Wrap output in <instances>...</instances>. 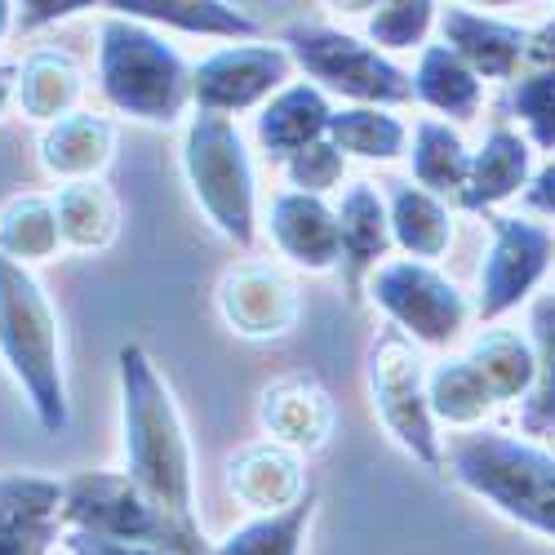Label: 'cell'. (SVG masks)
<instances>
[{"instance_id": "1", "label": "cell", "mask_w": 555, "mask_h": 555, "mask_svg": "<svg viewBox=\"0 0 555 555\" xmlns=\"http://www.w3.org/2000/svg\"><path fill=\"white\" fill-rule=\"evenodd\" d=\"M120 374V436H125V476L152 493L165 512L196 525V462L182 413L160 378L152 356L129 343L116 356Z\"/></svg>"}, {"instance_id": "2", "label": "cell", "mask_w": 555, "mask_h": 555, "mask_svg": "<svg viewBox=\"0 0 555 555\" xmlns=\"http://www.w3.org/2000/svg\"><path fill=\"white\" fill-rule=\"evenodd\" d=\"M0 360L27 396V409L44 431H63L72 418L63 378L59 315L36 285V275L0 254Z\"/></svg>"}, {"instance_id": "3", "label": "cell", "mask_w": 555, "mask_h": 555, "mask_svg": "<svg viewBox=\"0 0 555 555\" xmlns=\"http://www.w3.org/2000/svg\"><path fill=\"white\" fill-rule=\"evenodd\" d=\"M444 467L493 512L555 542V453L520 436L476 427L449 440Z\"/></svg>"}, {"instance_id": "4", "label": "cell", "mask_w": 555, "mask_h": 555, "mask_svg": "<svg viewBox=\"0 0 555 555\" xmlns=\"http://www.w3.org/2000/svg\"><path fill=\"white\" fill-rule=\"evenodd\" d=\"M196 67L138 18L107 14L99 23V89L103 99L143 125H173L192 103Z\"/></svg>"}, {"instance_id": "5", "label": "cell", "mask_w": 555, "mask_h": 555, "mask_svg": "<svg viewBox=\"0 0 555 555\" xmlns=\"http://www.w3.org/2000/svg\"><path fill=\"white\" fill-rule=\"evenodd\" d=\"M182 173H188V188L218 236H227L236 249H254L258 182L236 120L196 112L188 120V133H182Z\"/></svg>"}, {"instance_id": "6", "label": "cell", "mask_w": 555, "mask_h": 555, "mask_svg": "<svg viewBox=\"0 0 555 555\" xmlns=\"http://www.w3.org/2000/svg\"><path fill=\"white\" fill-rule=\"evenodd\" d=\"M63 529L99 533L116 542H143L169 555H214L201 525L178 520L173 512L138 489L125 472H80L67 480Z\"/></svg>"}, {"instance_id": "7", "label": "cell", "mask_w": 555, "mask_h": 555, "mask_svg": "<svg viewBox=\"0 0 555 555\" xmlns=\"http://www.w3.org/2000/svg\"><path fill=\"white\" fill-rule=\"evenodd\" d=\"M285 50L294 67H302L315 89L338 99H351V107H400L413 103V72L396 67L383 50L369 40L325 27V23H294L285 31Z\"/></svg>"}, {"instance_id": "8", "label": "cell", "mask_w": 555, "mask_h": 555, "mask_svg": "<svg viewBox=\"0 0 555 555\" xmlns=\"http://www.w3.org/2000/svg\"><path fill=\"white\" fill-rule=\"evenodd\" d=\"M369 391H374V409L391 440L418 457L427 472L444 467V444L436 431V413L427 400V369L418 356V343L404 338L400 330H383V338L369 351Z\"/></svg>"}, {"instance_id": "9", "label": "cell", "mask_w": 555, "mask_h": 555, "mask_svg": "<svg viewBox=\"0 0 555 555\" xmlns=\"http://www.w3.org/2000/svg\"><path fill=\"white\" fill-rule=\"evenodd\" d=\"M369 298L387 311L391 330L413 338L418 347H453L472 320L462 289L431 262L391 258L369 275Z\"/></svg>"}, {"instance_id": "10", "label": "cell", "mask_w": 555, "mask_h": 555, "mask_svg": "<svg viewBox=\"0 0 555 555\" xmlns=\"http://www.w3.org/2000/svg\"><path fill=\"white\" fill-rule=\"evenodd\" d=\"M294 85V59L285 44H222L196 63L192 103L209 116H241L267 107L281 89Z\"/></svg>"}, {"instance_id": "11", "label": "cell", "mask_w": 555, "mask_h": 555, "mask_svg": "<svg viewBox=\"0 0 555 555\" xmlns=\"http://www.w3.org/2000/svg\"><path fill=\"white\" fill-rule=\"evenodd\" d=\"M489 227H493V241L480 267V298H476L480 320H498L506 311H516L555 262V236L542 222L498 214L489 218Z\"/></svg>"}, {"instance_id": "12", "label": "cell", "mask_w": 555, "mask_h": 555, "mask_svg": "<svg viewBox=\"0 0 555 555\" xmlns=\"http://www.w3.org/2000/svg\"><path fill=\"white\" fill-rule=\"evenodd\" d=\"M67 485L50 476H0V555H50L63 542Z\"/></svg>"}, {"instance_id": "13", "label": "cell", "mask_w": 555, "mask_h": 555, "mask_svg": "<svg viewBox=\"0 0 555 555\" xmlns=\"http://www.w3.org/2000/svg\"><path fill=\"white\" fill-rule=\"evenodd\" d=\"M218 311L241 338H281L298 320V294L275 267L245 262L222 275Z\"/></svg>"}, {"instance_id": "14", "label": "cell", "mask_w": 555, "mask_h": 555, "mask_svg": "<svg viewBox=\"0 0 555 555\" xmlns=\"http://www.w3.org/2000/svg\"><path fill=\"white\" fill-rule=\"evenodd\" d=\"M267 231L281 258H289L298 271H334L343 262V236H338V209L320 196L281 192L271 201Z\"/></svg>"}, {"instance_id": "15", "label": "cell", "mask_w": 555, "mask_h": 555, "mask_svg": "<svg viewBox=\"0 0 555 555\" xmlns=\"http://www.w3.org/2000/svg\"><path fill=\"white\" fill-rule=\"evenodd\" d=\"M330 120H334V103L325 89H315L311 80H294L289 89H281L254 120V138L267 160L289 165L298 152L325 143L330 138Z\"/></svg>"}, {"instance_id": "16", "label": "cell", "mask_w": 555, "mask_h": 555, "mask_svg": "<svg viewBox=\"0 0 555 555\" xmlns=\"http://www.w3.org/2000/svg\"><path fill=\"white\" fill-rule=\"evenodd\" d=\"M440 36L480 80H516L520 63L529 59V31L525 27L457 10V5L440 14Z\"/></svg>"}, {"instance_id": "17", "label": "cell", "mask_w": 555, "mask_h": 555, "mask_svg": "<svg viewBox=\"0 0 555 555\" xmlns=\"http://www.w3.org/2000/svg\"><path fill=\"white\" fill-rule=\"evenodd\" d=\"M227 485L245 506H254L258 516H271V512H285V506L302 502L311 493L307 476H302V457L298 449L289 444H249L245 453L231 457L227 467Z\"/></svg>"}, {"instance_id": "18", "label": "cell", "mask_w": 555, "mask_h": 555, "mask_svg": "<svg viewBox=\"0 0 555 555\" xmlns=\"http://www.w3.org/2000/svg\"><path fill=\"white\" fill-rule=\"evenodd\" d=\"M116 152V125L94 112H72L40 133V165L59 182H94Z\"/></svg>"}, {"instance_id": "19", "label": "cell", "mask_w": 555, "mask_h": 555, "mask_svg": "<svg viewBox=\"0 0 555 555\" xmlns=\"http://www.w3.org/2000/svg\"><path fill=\"white\" fill-rule=\"evenodd\" d=\"M529 182H533V143L520 138L516 129L498 125L480 143V152H472V178L457 201H462V209L485 214L502 201L520 196Z\"/></svg>"}, {"instance_id": "20", "label": "cell", "mask_w": 555, "mask_h": 555, "mask_svg": "<svg viewBox=\"0 0 555 555\" xmlns=\"http://www.w3.org/2000/svg\"><path fill=\"white\" fill-rule=\"evenodd\" d=\"M338 236H343V262L351 271V285H360V275H374L387 258L391 241V218H387V196L374 182H351L338 205Z\"/></svg>"}, {"instance_id": "21", "label": "cell", "mask_w": 555, "mask_h": 555, "mask_svg": "<svg viewBox=\"0 0 555 555\" xmlns=\"http://www.w3.org/2000/svg\"><path fill=\"white\" fill-rule=\"evenodd\" d=\"M387 218H391V241L413 262H436L453 241V218L449 205L418 182H387Z\"/></svg>"}, {"instance_id": "22", "label": "cell", "mask_w": 555, "mask_h": 555, "mask_svg": "<svg viewBox=\"0 0 555 555\" xmlns=\"http://www.w3.org/2000/svg\"><path fill=\"white\" fill-rule=\"evenodd\" d=\"M262 427L271 431L275 444L289 449H320L334 427L330 396L311 378H285L262 396Z\"/></svg>"}, {"instance_id": "23", "label": "cell", "mask_w": 555, "mask_h": 555, "mask_svg": "<svg viewBox=\"0 0 555 555\" xmlns=\"http://www.w3.org/2000/svg\"><path fill=\"white\" fill-rule=\"evenodd\" d=\"M80 94H85V72L63 50H36L18 67V94H14V103L23 107V116H31L40 125H54V120L80 112L76 107Z\"/></svg>"}, {"instance_id": "24", "label": "cell", "mask_w": 555, "mask_h": 555, "mask_svg": "<svg viewBox=\"0 0 555 555\" xmlns=\"http://www.w3.org/2000/svg\"><path fill=\"white\" fill-rule=\"evenodd\" d=\"M112 10L147 27H178L188 36H227V40L258 36V23L222 5V0H112Z\"/></svg>"}, {"instance_id": "25", "label": "cell", "mask_w": 555, "mask_h": 555, "mask_svg": "<svg viewBox=\"0 0 555 555\" xmlns=\"http://www.w3.org/2000/svg\"><path fill=\"white\" fill-rule=\"evenodd\" d=\"M409 169L413 182L431 196H462L472 178V152L462 143V133L449 129V120H418L413 125V143H409Z\"/></svg>"}, {"instance_id": "26", "label": "cell", "mask_w": 555, "mask_h": 555, "mask_svg": "<svg viewBox=\"0 0 555 555\" xmlns=\"http://www.w3.org/2000/svg\"><path fill=\"white\" fill-rule=\"evenodd\" d=\"M413 99L427 103L431 112L449 116V120H472L480 112L485 85L480 76L462 63L449 44H423L418 67H413Z\"/></svg>"}, {"instance_id": "27", "label": "cell", "mask_w": 555, "mask_h": 555, "mask_svg": "<svg viewBox=\"0 0 555 555\" xmlns=\"http://www.w3.org/2000/svg\"><path fill=\"white\" fill-rule=\"evenodd\" d=\"M54 214H59V236L67 249L94 254L107 249L120 231V209L116 196L103 188V182H63L54 192Z\"/></svg>"}, {"instance_id": "28", "label": "cell", "mask_w": 555, "mask_h": 555, "mask_svg": "<svg viewBox=\"0 0 555 555\" xmlns=\"http://www.w3.org/2000/svg\"><path fill=\"white\" fill-rule=\"evenodd\" d=\"M467 360L476 364V374L485 378V387L493 391L498 404L502 400H525L538 383V351L516 330H485L467 347Z\"/></svg>"}, {"instance_id": "29", "label": "cell", "mask_w": 555, "mask_h": 555, "mask_svg": "<svg viewBox=\"0 0 555 555\" xmlns=\"http://www.w3.org/2000/svg\"><path fill=\"white\" fill-rule=\"evenodd\" d=\"M427 400H431L436 423H449L462 431H476L485 423V413L498 404L467 356H449L427 369Z\"/></svg>"}, {"instance_id": "30", "label": "cell", "mask_w": 555, "mask_h": 555, "mask_svg": "<svg viewBox=\"0 0 555 555\" xmlns=\"http://www.w3.org/2000/svg\"><path fill=\"white\" fill-rule=\"evenodd\" d=\"M63 245L59 236V214H54V196H14L0 205V254L10 262L27 267V262H44L54 258Z\"/></svg>"}, {"instance_id": "31", "label": "cell", "mask_w": 555, "mask_h": 555, "mask_svg": "<svg viewBox=\"0 0 555 555\" xmlns=\"http://www.w3.org/2000/svg\"><path fill=\"white\" fill-rule=\"evenodd\" d=\"M330 143L343 152V156H356V160H396L409 152V129L396 112L387 107H334V120H330Z\"/></svg>"}, {"instance_id": "32", "label": "cell", "mask_w": 555, "mask_h": 555, "mask_svg": "<svg viewBox=\"0 0 555 555\" xmlns=\"http://www.w3.org/2000/svg\"><path fill=\"white\" fill-rule=\"evenodd\" d=\"M311 516H315V489L302 502L285 506V512L254 516L241 529H231L214 546V555H302V538H307Z\"/></svg>"}, {"instance_id": "33", "label": "cell", "mask_w": 555, "mask_h": 555, "mask_svg": "<svg viewBox=\"0 0 555 555\" xmlns=\"http://www.w3.org/2000/svg\"><path fill=\"white\" fill-rule=\"evenodd\" d=\"M529 330H533V351H538V383L525 396L520 427L529 436H555V294L533 302Z\"/></svg>"}, {"instance_id": "34", "label": "cell", "mask_w": 555, "mask_h": 555, "mask_svg": "<svg viewBox=\"0 0 555 555\" xmlns=\"http://www.w3.org/2000/svg\"><path fill=\"white\" fill-rule=\"evenodd\" d=\"M369 10L374 14L364 18V36L374 50H413L440 23V5H427V0H418V5L400 0V5H369Z\"/></svg>"}, {"instance_id": "35", "label": "cell", "mask_w": 555, "mask_h": 555, "mask_svg": "<svg viewBox=\"0 0 555 555\" xmlns=\"http://www.w3.org/2000/svg\"><path fill=\"white\" fill-rule=\"evenodd\" d=\"M343 173H347V156L330 143H315L307 152H298L289 165H285V178H289V192H302V196H320L325 201V192L343 188Z\"/></svg>"}, {"instance_id": "36", "label": "cell", "mask_w": 555, "mask_h": 555, "mask_svg": "<svg viewBox=\"0 0 555 555\" xmlns=\"http://www.w3.org/2000/svg\"><path fill=\"white\" fill-rule=\"evenodd\" d=\"M516 116L525 120L533 147H555V72H533L516 85Z\"/></svg>"}, {"instance_id": "37", "label": "cell", "mask_w": 555, "mask_h": 555, "mask_svg": "<svg viewBox=\"0 0 555 555\" xmlns=\"http://www.w3.org/2000/svg\"><path fill=\"white\" fill-rule=\"evenodd\" d=\"M80 10H94V5H89V0H23L18 14H14V27L18 31H40L50 23H67Z\"/></svg>"}, {"instance_id": "38", "label": "cell", "mask_w": 555, "mask_h": 555, "mask_svg": "<svg viewBox=\"0 0 555 555\" xmlns=\"http://www.w3.org/2000/svg\"><path fill=\"white\" fill-rule=\"evenodd\" d=\"M63 551L67 555H169L143 542H116V538H99V533H80V529H63Z\"/></svg>"}, {"instance_id": "39", "label": "cell", "mask_w": 555, "mask_h": 555, "mask_svg": "<svg viewBox=\"0 0 555 555\" xmlns=\"http://www.w3.org/2000/svg\"><path fill=\"white\" fill-rule=\"evenodd\" d=\"M525 205L533 214H555V160L533 173V182L525 188Z\"/></svg>"}, {"instance_id": "40", "label": "cell", "mask_w": 555, "mask_h": 555, "mask_svg": "<svg viewBox=\"0 0 555 555\" xmlns=\"http://www.w3.org/2000/svg\"><path fill=\"white\" fill-rule=\"evenodd\" d=\"M14 94H18V67L14 63H0V116L10 112Z\"/></svg>"}, {"instance_id": "41", "label": "cell", "mask_w": 555, "mask_h": 555, "mask_svg": "<svg viewBox=\"0 0 555 555\" xmlns=\"http://www.w3.org/2000/svg\"><path fill=\"white\" fill-rule=\"evenodd\" d=\"M14 14H18V5L0 0V44H5V36H10V27H14Z\"/></svg>"}]
</instances>
